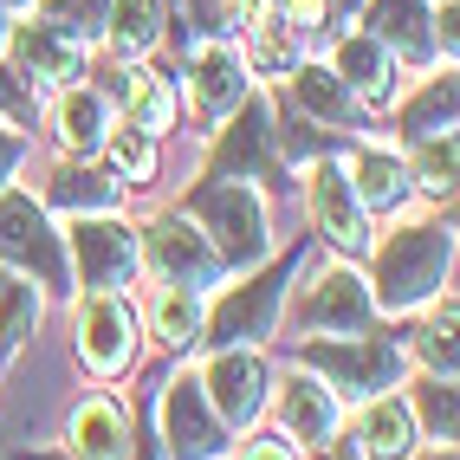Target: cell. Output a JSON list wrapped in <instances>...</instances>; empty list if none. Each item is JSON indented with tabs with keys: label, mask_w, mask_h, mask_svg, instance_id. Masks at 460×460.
<instances>
[{
	"label": "cell",
	"mask_w": 460,
	"mask_h": 460,
	"mask_svg": "<svg viewBox=\"0 0 460 460\" xmlns=\"http://www.w3.org/2000/svg\"><path fill=\"white\" fill-rule=\"evenodd\" d=\"M447 266H454V234L447 227H435V221L402 227L376 247V292L370 298L383 312H415V305H428L441 292Z\"/></svg>",
	"instance_id": "1"
},
{
	"label": "cell",
	"mask_w": 460,
	"mask_h": 460,
	"mask_svg": "<svg viewBox=\"0 0 460 460\" xmlns=\"http://www.w3.org/2000/svg\"><path fill=\"white\" fill-rule=\"evenodd\" d=\"M189 214H195V227L208 234V247L221 253V266H253L272 247V240H266V208H260V195L247 189V181L214 175L208 189H195Z\"/></svg>",
	"instance_id": "2"
},
{
	"label": "cell",
	"mask_w": 460,
	"mask_h": 460,
	"mask_svg": "<svg viewBox=\"0 0 460 460\" xmlns=\"http://www.w3.org/2000/svg\"><path fill=\"white\" fill-rule=\"evenodd\" d=\"M305 363L312 370H324L331 395H350V402H370V395L395 389V376H402V350L389 344V337H344V344H331V337H312L305 344Z\"/></svg>",
	"instance_id": "3"
},
{
	"label": "cell",
	"mask_w": 460,
	"mask_h": 460,
	"mask_svg": "<svg viewBox=\"0 0 460 460\" xmlns=\"http://www.w3.org/2000/svg\"><path fill=\"white\" fill-rule=\"evenodd\" d=\"M137 260L149 272H163V286H189V292H208L214 279H221V253L208 247V234L189 221V214L149 221L143 240H137Z\"/></svg>",
	"instance_id": "4"
},
{
	"label": "cell",
	"mask_w": 460,
	"mask_h": 460,
	"mask_svg": "<svg viewBox=\"0 0 460 460\" xmlns=\"http://www.w3.org/2000/svg\"><path fill=\"white\" fill-rule=\"evenodd\" d=\"M0 260L33 272L40 286H66V247L33 195H0Z\"/></svg>",
	"instance_id": "5"
},
{
	"label": "cell",
	"mask_w": 460,
	"mask_h": 460,
	"mask_svg": "<svg viewBox=\"0 0 460 460\" xmlns=\"http://www.w3.org/2000/svg\"><path fill=\"white\" fill-rule=\"evenodd\" d=\"M72 260H78V286L91 292H117L137 272V234L111 214H78L72 227Z\"/></svg>",
	"instance_id": "6"
},
{
	"label": "cell",
	"mask_w": 460,
	"mask_h": 460,
	"mask_svg": "<svg viewBox=\"0 0 460 460\" xmlns=\"http://www.w3.org/2000/svg\"><path fill=\"white\" fill-rule=\"evenodd\" d=\"M163 435H169V460H221L227 447V421L208 409L201 376H175L163 395Z\"/></svg>",
	"instance_id": "7"
},
{
	"label": "cell",
	"mask_w": 460,
	"mask_h": 460,
	"mask_svg": "<svg viewBox=\"0 0 460 460\" xmlns=\"http://www.w3.org/2000/svg\"><path fill=\"white\" fill-rule=\"evenodd\" d=\"M292 279V260H279V266H266L260 279H247V286H234L221 305H214V318H201V331L214 337V344H253V337H266L272 331V312H279V286Z\"/></svg>",
	"instance_id": "8"
},
{
	"label": "cell",
	"mask_w": 460,
	"mask_h": 460,
	"mask_svg": "<svg viewBox=\"0 0 460 460\" xmlns=\"http://www.w3.org/2000/svg\"><path fill=\"white\" fill-rule=\"evenodd\" d=\"M201 395H208V409L221 415L227 428H247L266 402V363L253 344H227L221 357L208 363V376H201Z\"/></svg>",
	"instance_id": "9"
},
{
	"label": "cell",
	"mask_w": 460,
	"mask_h": 460,
	"mask_svg": "<svg viewBox=\"0 0 460 460\" xmlns=\"http://www.w3.org/2000/svg\"><path fill=\"white\" fill-rule=\"evenodd\" d=\"M305 195H312V221H318V234L331 240V247L357 253L363 240H370V214H363V201H357V189H350V175H344L337 156H318L312 163Z\"/></svg>",
	"instance_id": "10"
},
{
	"label": "cell",
	"mask_w": 460,
	"mask_h": 460,
	"mask_svg": "<svg viewBox=\"0 0 460 460\" xmlns=\"http://www.w3.org/2000/svg\"><path fill=\"white\" fill-rule=\"evenodd\" d=\"M214 175L227 181H279V156H272V117L266 104L240 98V117L214 143Z\"/></svg>",
	"instance_id": "11"
},
{
	"label": "cell",
	"mask_w": 460,
	"mask_h": 460,
	"mask_svg": "<svg viewBox=\"0 0 460 460\" xmlns=\"http://www.w3.org/2000/svg\"><path fill=\"white\" fill-rule=\"evenodd\" d=\"M137 350V318L124 312V298L117 292H91L78 305V357L91 363L98 376H117Z\"/></svg>",
	"instance_id": "12"
},
{
	"label": "cell",
	"mask_w": 460,
	"mask_h": 460,
	"mask_svg": "<svg viewBox=\"0 0 460 460\" xmlns=\"http://www.w3.org/2000/svg\"><path fill=\"white\" fill-rule=\"evenodd\" d=\"M298 318H305V331H370V318H376V298H370V286L357 279L350 266H331V272H318L312 279V292H305V305H298Z\"/></svg>",
	"instance_id": "13"
},
{
	"label": "cell",
	"mask_w": 460,
	"mask_h": 460,
	"mask_svg": "<svg viewBox=\"0 0 460 460\" xmlns=\"http://www.w3.org/2000/svg\"><path fill=\"white\" fill-rule=\"evenodd\" d=\"M189 98L201 117H234L247 98V58L227 46H195L189 58Z\"/></svg>",
	"instance_id": "14"
},
{
	"label": "cell",
	"mask_w": 460,
	"mask_h": 460,
	"mask_svg": "<svg viewBox=\"0 0 460 460\" xmlns=\"http://www.w3.org/2000/svg\"><path fill=\"white\" fill-rule=\"evenodd\" d=\"M78 66H84V52H78V40L58 33V26L33 20V26L13 33V72L26 84H66V78H78Z\"/></svg>",
	"instance_id": "15"
},
{
	"label": "cell",
	"mask_w": 460,
	"mask_h": 460,
	"mask_svg": "<svg viewBox=\"0 0 460 460\" xmlns=\"http://www.w3.org/2000/svg\"><path fill=\"white\" fill-rule=\"evenodd\" d=\"M279 421H286V435L292 441H331L337 435V421H344V402L331 395V383H318L312 370H298L286 389H279Z\"/></svg>",
	"instance_id": "16"
},
{
	"label": "cell",
	"mask_w": 460,
	"mask_h": 460,
	"mask_svg": "<svg viewBox=\"0 0 460 460\" xmlns=\"http://www.w3.org/2000/svg\"><path fill=\"white\" fill-rule=\"evenodd\" d=\"M72 454L78 460H130V415L111 395H91L72 409Z\"/></svg>",
	"instance_id": "17"
},
{
	"label": "cell",
	"mask_w": 460,
	"mask_h": 460,
	"mask_svg": "<svg viewBox=\"0 0 460 460\" xmlns=\"http://www.w3.org/2000/svg\"><path fill=\"white\" fill-rule=\"evenodd\" d=\"M370 40L402 58H435V20L421 0H370Z\"/></svg>",
	"instance_id": "18"
},
{
	"label": "cell",
	"mask_w": 460,
	"mask_h": 460,
	"mask_svg": "<svg viewBox=\"0 0 460 460\" xmlns=\"http://www.w3.org/2000/svg\"><path fill=\"white\" fill-rule=\"evenodd\" d=\"M331 72L344 78L350 98H363V104H389V78H395V66H389V52H383L370 33H350L344 46H337Z\"/></svg>",
	"instance_id": "19"
},
{
	"label": "cell",
	"mask_w": 460,
	"mask_h": 460,
	"mask_svg": "<svg viewBox=\"0 0 460 460\" xmlns=\"http://www.w3.org/2000/svg\"><path fill=\"white\" fill-rule=\"evenodd\" d=\"M344 175H350L363 214H389L395 201L409 195V163H395L389 149H357V163H350Z\"/></svg>",
	"instance_id": "20"
},
{
	"label": "cell",
	"mask_w": 460,
	"mask_h": 460,
	"mask_svg": "<svg viewBox=\"0 0 460 460\" xmlns=\"http://www.w3.org/2000/svg\"><path fill=\"white\" fill-rule=\"evenodd\" d=\"M247 66H260V72H292L298 66V33L266 0H247Z\"/></svg>",
	"instance_id": "21"
},
{
	"label": "cell",
	"mask_w": 460,
	"mask_h": 460,
	"mask_svg": "<svg viewBox=\"0 0 460 460\" xmlns=\"http://www.w3.org/2000/svg\"><path fill=\"white\" fill-rule=\"evenodd\" d=\"M363 460H415V415L395 395H370L363 415Z\"/></svg>",
	"instance_id": "22"
},
{
	"label": "cell",
	"mask_w": 460,
	"mask_h": 460,
	"mask_svg": "<svg viewBox=\"0 0 460 460\" xmlns=\"http://www.w3.org/2000/svg\"><path fill=\"white\" fill-rule=\"evenodd\" d=\"M149 331H156V344H169V350H195L201 344V292L163 286L149 298Z\"/></svg>",
	"instance_id": "23"
},
{
	"label": "cell",
	"mask_w": 460,
	"mask_h": 460,
	"mask_svg": "<svg viewBox=\"0 0 460 460\" xmlns=\"http://www.w3.org/2000/svg\"><path fill=\"white\" fill-rule=\"evenodd\" d=\"M292 104L305 117H318V124H350L357 117V98L344 91V78H337L331 66H298L292 72Z\"/></svg>",
	"instance_id": "24"
},
{
	"label": "cell",
	"mask_w": 460,
	"mask_h": 460,
	"mask_svg": "<svg viewBox=\"0 0 460 460\" xmlns=\"http://www.w3.org/2000/svg\"><path fill=\"white\" fill-rule=\"evenodd\" d=\"M104 40L117 46V58H137L163 40V7L156 0H111V20H104Z\"/></svg>",
	"instance_id": "25"
},
{
	"label": "cell",
	"mask_w": 460,
	"mask_h": 460,
	"mask_svg": "<svg viewBox=\"0 0 460 460\" xmlns=\"http://www.w3.org/2000/svg\"><path fill=\"white\" fill-rule=\"evenodd\" d=\"M111 201H117V181L104 169L66 163L52 175V208H66V214H111Z\"/></svg>",
	"instance_id": "26"
},
{
	"label": "cell",
	"mask_w": 460,
	"mask_h": 460,
	"mask_svg": "<svg viewBox=\"0 0 460 460\" xmlns=\"http://www.w3.org/2000/svg\"><path fill=\"white\" fill-rule=\"evenodd\" d=\"M104 98L98 91H66L58 98V143L78 149V156H91V149H104Z\"/></svg>",
	"instance_id": "27"
},
{
	"label": "cell",
	"mask_w": 460,
	"mask_h": 460,
	"mask_svg": "<svg viewBox=\"0 0 460 460\" xmlns=\"http://www.w3.org/2000/svg\"><path fill=\"white\" fill-rule=\"evenodd\" d=\"M124 111H130V124L137 130H169V117H175V91L163 72H124Z\"/></svg>",
	"instance_id": "28"
},
{
	"label": "cell",
	"mask_w": 460,
	"mask_h": 460,
	"mask_svg": "<svg viewBox=\"0 0 460 460\" xmlns=\"http://www.w3.org/2000/svg\"><path fill=\"white\" fill-rule=\"evenodd\" d=\"M33 324H40V292L26 279H7V272H0V357H13L26 337H33Z\"/></svg>",
	"instance_id": "29"
},
{
	"label": "cell",
	"mask_w": 460,
	"mask_h": 460,
	"mask_svg": "<svg viewBox=\"0 0 460 460\" xmlns=\"http://www.w3.org/2000/svg\"><path fill=\"white\" fill-rule=\"evenodd\" d=\"M402 130L409 137H447L454 130V72L447 78H428V91L402 111Z\"/></svg>",
	"instance_id": "30"
},
{
	"label": "cell",
	"mask_w": 460,
	"mask_h": 460,
	"mask_svg": "<svg viewBox=\"0 0 460 460\" xmlns=\"http://www.w3.org/2000/svg\"><path fill=\"white\" fill-rule=\"evenodd\" d=\"M409 415L428 428V441L454 447V376H421V383H415V409H409Z\"/></svg>",
	"instance_id": "31"
},
{
	"label": "cell",
	"mask_w": 460,
	"mask_h": 460,
	"mask_svg": "<svg viewBox=\"0 0 460 460\" xmlns=\"http://www.w3.org/2000/svg\"><path fill=\"white\" fill-rule=\"evenodd\" d=\"M40 20L58 26L66 40H91V33H104L111 0H40Z\"/></svg>",
	"instance_id": "32"
},
{
	"label": "cell",
	"mask_w": 460,
	"mask_h": 460,
	"mask_svg": "<svg viewBox=\"0 0 460 460\" xmlns=\"http://www.w3.org/2000/svg\"><path fill=\"white\" fill-rule=\"evenodd\" d=\"M415 357L428 363V376H454V298L415 331Z\"/></svg>",
	"instance_id": "33"
},
{
	"label": "cell",
	"mask_w": 460,
	"mask_h": 460,
	"mask_svg": "<svg viewBox=\"0 0 460 460\" xmlns=\"http://www.w3.org/2000/svg\"><path fill=\"white\" fill-rule=\"evenodd\" d=\"M415 189L421 195H454V130L447 137H421V156H415Z\"/></svg>",
	"instance_id": "34"
},
{
	"label": "cell",
	"mask_w": 460,
	"mask_h": 460,
	"mask_svg": "<svg viewBox=\"0 0 460 460\" xmlns=\"http://www.w3.org/2000/svg\"><path fill=\"white\" fill-rule=\"evenodd\" d=\"M111 143V156H117V169H124L130 181H149V175H156V149H149V130H111L104 137Z\"/></svg>",
	"instance_id": "35"
},
{
	"label": "cell",
	"mask_w": 460,
	"mask_h": 460,
	"mask_svg": "<svg viewBox=\"0 0 460 460\" xmlns=\"http://www.w3.org/2000/svg\"><path fill=\"white\" fill-rule=\"evenodd\" d=\"M279 13H286V26H292V33H312V26H324L331 0H279Z\"/></svg>",
	"instance_id": "36"
},
{
	"label": "cell",
	"mask_w": 460,
	"mask_h": 460,
	"mask_svg": "<svg viewBox=\"0 0 460 460\" xmlns=\"http://www.w3.org/2000/svg\"><path fill=\"white\" fill-rule=\"evenodd\" d=\"M20 156H26V137L13 124H0V189H7V175L20 169Z\"/></svg>",
	"instance_id": "37"
},
{
	"label": "cell",
	"mask_w": 460,
	"mask_h": 460,
	"mask_svg": "<svg viewBox=\"0 0 460 460\" xmlns=\"http://www.w3.org/2000/svg\"><path fill=\"white\" fill-rule=\"evenodd\" d=\"M0 104H7L20 124L33 117V98H26V84H20V72H0Z\"/></svg>",
	"instance_id": "38"
},
{
	"label": "cell",
	"mask_w": 460,
	"mask_h": 460,
	"mask_svg": "<svg viewBox=\"0 0 460 460\" xmlns=\"http://www.w3.org/2000/svg\"><path fill=\"white\" fill-rule=\"evenodd\" d=\"M240 460H292V447L286 441H247V454Z\"/></svg>",
	"instance_id": "39"
},
{
	"label": "cell",
	"mask_w": 460,
	"mask_h": 460,
	"mask_svg": "<svg viewBox=\"0 0 460 460\" xmlns=\"http://www.w3.org/2000/svg\"><path fill=\"white\" fill-rule=\"evenodd\" d=\"M0 7H33V0H0Z\"/></svg>",
	"instance_id": "40"
},
{
	"label": "cell",
	"mask_w": 460,
	"mask_h": 460,
	"mask_svg": "<svg viewBox=\"0 0 460 460\" xmlns=\"http://www.w3.org/2000/svg\"><path fill=\"white\" fill-rule=\"evenodd\" d=\"M0 13H7V7H0ZM0 46H7V20H0Z\"/></svg>",
	"instance_id": "41"
},
{
	"label": "cell",
	"mask_w": 460,
	"mask_h": 460,
	"mask_svg": "<svg viewBox=\"0 0 460 460\" xmlns=\"http://www.w3.org/2000/svg\"><path fill=\"white\" fill-rule=\"evenodd\" d=\"M441 460H454V447H447V454H441Z\"/></svg>",
	"instance_id": "42"
}]
</instances>
